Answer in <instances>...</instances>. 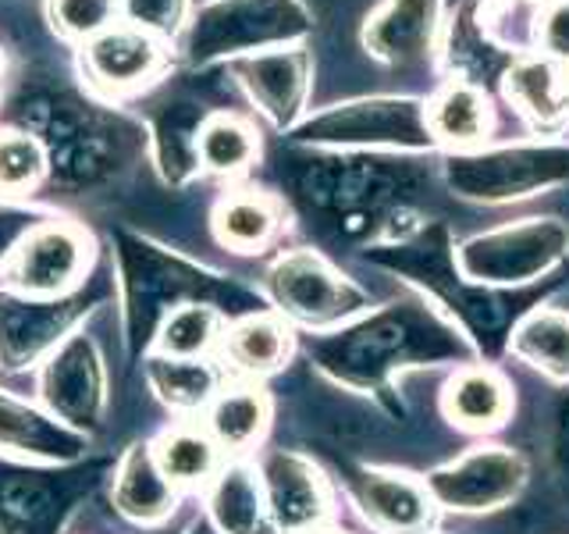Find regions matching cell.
Here are the masks:
<instances>
[{
	"label": "cell",
	"instance_id": "1",
	"mask_svg": "<svg viewBox=\"0 0 569 534\" xmlns=\"http://www.w3.org/2000/svg\"><path fill=\"white\" fill-rule=\"evenodd\" d=\"M93 243L71 221H36L11 249L8 275L22 296L61 299L82 281Z\"/></svg>",
	"mask_w": 569,
	"mask_h": 534
},
{
	"label": "cell",
	"instance_id": "2",
	"mask_svg": "<svg viewBox=\"0 0 569 534\" xmlns=\"http://www.w3.org/2000/svg\"><path fill=\"white\" fill-rule=\"evenodd\" d=\"M40 399L76 432L100 427L107 409V367L93 338L76 332L47 356L40 370Z\"/></svg>",
	"mask_w": 569,
	"mask_h": 534
},
{
	"label": "cell",
	"instance_id": "3",
	"mask_svg": "<svg viewBox=\"0 0 569 534\" xmlns=\"http://www.w3.org/2000/svg\"><path fill=\"white\" fill-rule=\"evenodd\" d=\"M93 474H0V527L4 534H58L64 516L89 492Z\"/></svg>",
	"mask_w": 569,
	"mask_h": 534
},
{
	"label": "cell",
	"instance_id": "4",
	"mask_svg": "<svg viewBox=\"0 0 569 534\" xmlns=\"http://www.w3.org/2000/svg\"><path fill=\"white\" fill-rule=\"evenodd\" d=\"M160 68H164L160 36L132 22H114L111 29H103L100 36L82 43L86 79L107 97L136 93V89L153 82Z\"/></svg>",
	"mask_w": 569,
	"mask_h": 534
},
{
	"label": "cell",
	"instance_id": "5",
	"mask_svg": "<svg viewBox=\"0 0 569 534\" xmlns=\"http://www.w3.org/2000/svg\"><path fill=\"white\" fill-rule=\"evenodd\" d=\"M89 310V296L14 299L0 296V364L18 370L50 356L64 343V332Z\"/></svg>",
	"mask_w": 569,
	"mask_h": 534
},
{
	"label": "cell",
	"instance_id": "6",
	"mask_svg": "<svg viewBox=\"0 0 569 534\" xmlns=\"http://www.w3.org/2000/svg\"><path fill=\"white\" fill-rule=\"evenodd\" d=\"M267 513L281 534H317L328 516V488L313 463L292 453H271L260 467Z\"/></svg>",
	"mask_w": 569,
	"mask_h": 534
},
{
	"label": "cell",
	"instance_id": "7",
	"mask_svg": "<svg viewBox=\"0 0 569 534\" xmlns=\"http://www.w3.org/2000/svg\"><path fill=\"white\" fill-rule=\"evenodd\" d=\"M271 293L284 314L320 325L352 310V289L313 254H289L271 267Z\"/></svg>",
	"mask_w": 569,
	"mask_h": 534
},
{
	"label": "cell",
	"instance_id": "8",
	"mask_svg": "<svg viewBox=\"0 0 569 534\" xmlns=\"http://www.w3.org/2000/svg\"><path fill=\"white\" fill-rule=\"evenodd\" d=\"M302 136L335 142H423L427 111L409 100H363L317 118Z\"/></svg>",
	"mask_w": 569,
	"mask_h": 534
},
{
	"label": "cell",
	"instance_id": "9",
	"mask_svg": "<svg viewBox=\"0 0 569 534\" xmlns=\"http://www.w3.org/2000/svg\"><path fill=\"white\" fill-rule=\"evenodd\" d=\"M0 453L29 463H71L86 456V435L61 424L50 409L0 392Z\"/></svg>",
	"mask_w": 569,
	"mask_h": 534
},
{
	"label": "cell",
	"instance_id": "10",
	"mask_svg": "<svg viewBox=\"0 0 569 534\" xmlns=\"http://www.w3.org/2000/svg\"><path fill=\"white\" fill-rule=\"evenodd\" d=\"M307 71H310L307 53L284 47H267L257 58L239 61V76L249 89V97L278 125L296 118L302 97H307Z\"/></svg>",
	"mask_w": 569,
	"mask_h": 534
},
{
	"label": "cell",
	"instance_id": "11",
	"mask_svg": "<svg viewBox=\"0 0 569 534\" xmlns=\"http://www.w3.org/2000/svg\"><path fill=\"white\" fill-rule=\"evenodd\" d=\"M114 506L136 524H160L174 510V485L160 471L150 445H132L118 463L114 477Z\"/></svg>",
	"mask_w": 569,
	"mask_h": 534
},
{
	"label": "cell",
	"instance_id": "12",
	"mask_svg": "<svg viewBox=\"0 0 569 534\" xmlns=\"http://www.w3.org/2000/svg\"><path fill=\"white\" fill-rule=\"evenodd\" d=\"M435 32V0H388L370 18L367 47L391 65L417 61L431 47Z\"/></svg>",
	"mask_w": 569,
	"mask_h": 534
},
{
	"label": "cell",
	"instance_id": "13",
	"mask_svg": "<svg viewBox=\"0 0 569 534\" xmlns=\"http://www.w3.org/2000/svg\"><path fill=\"white\" fill-rule=\"evenodd\" d=\"M360 503L370 521L388 534H420L431 524V492L402 474H367Z\"/></svg>",
	"mask_w": 569,
	"mask_h": 534
},
{
	"label": "cell",
	"instance_id": "14",
	"mask_svg": "<svg viewBox=\"0 0 569 534\" xmlns=\"http://www.w3.org/2000/svg\"><path fill=\"white\" fill-rule=\"evenodd\" d=\"M441 406L452 424L467 427V432H488V427H498L509 417L512 396H509L506 378L498 370L467 367L445 385Z\"/></svg>",
	"mask_w": 569,
	"mask_h": 534
},
{
	"label": "cell",
	"instance_id": "15",
	"mask_svg": "<svg viewBox=\"0 0 569 534\" xmlns=\"http://www.w3.org/2000/svg\"><path fill=\"white\" fill-rule=\"evenodd\" d=\"M210 516L221 534H263L267 527V498L257 471L242 467H224L213 474L210 485Z\"/></svg>",
	"mask_w": 569,
	"mask_h": 534
},
{
	"label": "cell",
	"instance_id": "16",
	"mask_svg": "<svg viewBox=\"0 0 569 534\" xmlns=\"http://www.w3.org/2000/svg\"><path fill=\"white\" fill-rule=\"evenodd\" d=\"M267 396L257 385H231L221 388L207 406V432L221 449L242 453L249 449L267 427Z\"/></svg>",
	"mask_w": 569,
	"mask_h": 534
},
{
	"label": "cell",
	"instance_id": "17",
	"mask_svg": "<svg viewBox=\"0 0 569 534\" xmlns=\"http://www.w3.org/2000/svg\"><path fill=\"white\" fill-rule=\"evenodd\" d=\"M196 165L210 175H242L260 154L257 132L236 115H210L192 136Z\"/></svg>",
	"mask_w": 569,
	"mask_h": 534
},
{
	"label": "cell",
	"instance_id": "18",
	"mask_svg": "<svg viewBox=\"0 0 569 534\" xmlns=\"http://www.w3.org/2000/svg\"><path fill=\"white\" fill-rule=\"evenodd\" d=\"M506 93L541 125L559 121L569 111V76L559 61H520L506 76Z\"/></svg>",
	"mask_w": 569,
	"mask_h": 534
},
{
	"label": "cell",
	"instance_id": "19",
	"mask_svg": "<svg viewBox=\"0 0 569 534\" xmlns=\"http://www.w3.org/2000/svg\"><path fill=\"white\" fill-rule=\"evenodd\" d=\"M278 228V207L274 200L257 192H236L224 196L213 210V236L221 246L236 249V254H253Z\"/></svg>",
	"mask_w": 569,
	"mask_h": 534
},
{
	"label": "cell",
	"instance_id": "20",
	"mask_svg": "<svg viewBox=\"0 0 569 534\" xmlns=\"http://www.w3.org/2000/svg\"><path fill=\"white\" fill-rule=\"evenodd\" d=\"M224 346H228V360L236 364L242 374H253L257 378V374H271L289 360L292 335L278 317L253 314L228 332Z\"/></svg>",
	"mask_w": 569,
	"mask_h": 534
},
{
	"label": "cell",
	"instance_id": "21",
	"mask_svg": "<svg viewBox=\"0 0 569 534\" xmlns=\"http://www.w3.org/2000/svg\"><path fill=\"white\" fill-rule=\"evenodd\" d=\"M218 449L207 427H171L153 445V456L160 471L168 474L171 485H203L218 474Z\"/></svg>",
	"mask_w": 569,
	"mask_h": 534
},
{
	"label": "cell",
	"instance_id": "22",
	"mask_svg": "<svg viewBox=\"0 0 569 534\" xmlns=\"http://www.w3.org/2000/svg\"><path fill=\"white\" fill-rule=\"evenodd\" d=\"M488 100L473 86H449L445 93L435 97V103L427 107V132L456 142V147H473L488 132Z\"/></svg>",
	"mask_w": 569,
	"mask_h": 534
},
{
	"label": "cell",
	"instance_id": "23",
	"mask_svg": "<svg viewBox=\"0 0 569 534\" xmlns=\"http://www.w3.org/2000/svg\"><path fill=\"white\" fill-rule=\"evenodd\" d=\"M221 314L210 303H178L157 325V353L178 356V360H200V356L218 343Z\"/></svg>",
	"mask_w": 569,
	"mask_h": 534
},
{
	"label": "cell",
	"instance_id": "24",
	"mask_svg": "<svg viewBox=\"0 0 569 534\" xmlns=\"http://www.w3.org/2000/svg\"><path fill=\"white\" fill-rule=\"evenodd\" d=\"M147 378L171 409H200L218 396V374L203 360H178V356L157 353L147 360Z\"/></svg>",
	"mask_w": 569,
	"mask_h": 534
},
{
	"label": "cell",
	"instance_id": "25",
	"mask_svg": "<svg viewBox=\"0 0 569 534\" xmlns=\"http://www.w3.org/2000/svg\"><path fill=\"white\" fill-rule=\"evenodd\" d=\"M516 353L551 378H569V314L541 310L516 332Z\"/></svg>",
	"mask_w": 569,
	"mask_h": 534
},
{
	"label": "cell",
	"instance_id": "26",
	"mask_svg": "<svg viewBox=\"0 0 569 534\" xmlns=\"http://www.w3.org/2000/svg\"><path fill=\"white\" fill-rule=\"evenodd\" d=\"M50 168L47 147L32 132L0 129V192L18 196L43 182Z\"/></svg>",
	"mask_w": 569,
	"mask_h": 534
},
{
	"label": "cell",
	"instance_id": "27",
	"mask_svg": "<svg viewBox=\"0 0 569 534\" xmlns=\"http://www.w3.org/2000/svg\"><path fill=\"white\" fill-rule=\"evenodd\" d=\"M47 14L64 40L86 43L121 22V0H47Z\"/></svg>",
	"mask_w": 569,
	"mask_h": 534
},
{
	"label": "cell",
	"instance_id": "28",
	"mask_svg": "<svg viewBox=\"0 0 569 534\" xmlns=\"http://www.w3.org/2000/svg\"><path fill=\"white\" fill-rule=\"evenodd\" d=\"M186 0H121V11L129 14L124 22L142 26L157 36H168L178 29V18H182Z\"/></svg>",
	"mask_w": 569,
	"mask_h": 534
},
{
	"label": "cell",
	"instance_id": "29",
	"mask_svg": "<svg viewBox=\"0 0 569 534\" xmlns=\"http://www.w3.org/2000/svg\"><path fill=\"white\" fill-rule=\"evenodd\" d=\"M541 43L551 61L569 65V0H548L541 14Z\"/></svg>",
	"mask_w": 569,
	"mask_h": 534
},
{
	"label": "cell",
	"instance_id": "30",
	"mask_svg": "<svg viewBox=\"0 0 569 534\" xmlns=\"http://www.w3.org/2000/svg\"><path fill=\"white\" fill-rule=\"evenodd\" d=\"M32 225H36V221L29 218V214L0 207V260L11 257V249L18 246V239H22Z\"/></svg>",
	"mask_w": 569,
	"mask_h": 534
},
{
	"label": "cell",
	"instance_id": "31",
	"mask_svg": "<svg viewBox=\"0 0 569 534\" xmlns=\"http://www.w3.org/2000/svg\"><path fill=\"white\" fill-rule=\"evenodd\" d=\"M189 534H221L213 524H207V521H196L192 527H189Z\"/></svg>",
	"mask_w": 569,
	"mask_h": 534
},
{
	"label": "cell",
	"instance_id": "32",
	"mask_svg": "<svg viewBox=\"0 0 569 534\" xmlns=\"http://www.w3.org/2000/svg\"><path fill=\"white\" fill-rule=\"evenodd\" d=\"M0 534H4V527H0Z\"/></svg>",
	"mask_w": 569,
	"mask_h": 534
},
{
	"label": "cell",
	"instance_id": "33",
	"mask_svg": "<svg viewBox=\"0 0 569 534\" xmlns=\"http://www.w3.org/2000/svg\"><path fill=\"white\" fill-rule=\"evenodd\" d=\"M160 534H164V531H160Z\"/></svg>",
	"mask_w": 569,
	"mask_h": 534
},
{
	"label": "cell",
	"instance_id": "34",
	"mask_svg": "<svg viewBox=\"0 0 569 534\" xmlns=\"http://www.w3.org/2000/svg\"><path fill=\"white\" fill-rule=\"evenodd\" d=\"M317 534H320V531H317Z\"/></svg>",
	"mask_w": 569,
	"mask_h": 534
}]
</instances>
